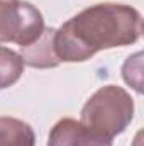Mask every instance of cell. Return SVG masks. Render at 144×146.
Segmentation results:
<instances>
[{
	"instance_id": "6da1fadb",
	"label": "cell",
	"mask_w": 144,
	"mask_h": 146,
	"mask_svg": "<svg viewBox=\"0 0 144 146\" xmlns=\"http://www.w3.org/2000/svg\"><path fill=\"white\" fill-rule=\"evenodd\" d=\"M31 5L26 2H0V39L2 41H14L24 46H29L31 39H36L42 29L41 14L26 21H14L20 17Z\"/></svg>"
},
{
	"instance_id": "7a4b0ae2",
	"label": "cell",
	"mask_w": 144,
	"mask_h": 146,
	"mask_svg": "<svg viewBox=\"0 0 144 146\" xmlns=\"http://www.w3.org/2000/svg\"><path fill=\"white\" fill-rule=\"evenodd\" d=\"M34 134L31 127L15 119H0V146H32Z\"/></svg>"
},
{
	"instance_id": "3957f363",
	"label": "cell",
	"mask_w": 144,
	"mask_h": 146,
	"mask_svg": "<svg viewBox=\"0 0 144 146\" xmlns=\"http://www.w3.org/2000/svg\"><path fill=\"white\" fill-rule=\"evenodd\" d=\"M22 60L10 49H3L0 53V88L12 85L19 75L22 73Z\"/></svg>"
},
{
	"instance_id": "277c9868",
	"label": "cell",
	"mask_w": 144,
	"mask_h": 146,
	"mask_svg": "<svg viewBox=\"0 0 144 146\" xmlns=\"http://www.w3.org/2000/svg\"><path fill=\"white\" fill-rule=\"evenodd\" d=\"M0 53H2V48H0Z\"/></svg>"
}]
</instances>
